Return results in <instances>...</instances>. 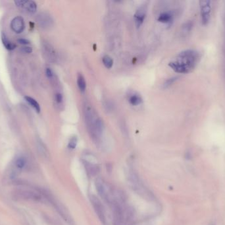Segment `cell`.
<instances>
[{
  "label": "cell",
  "instance_id": "cell-1",
  "mask_svg": "<svg viewBox=\"0 0 225 225\" xmlns=\"http://www.w3.org/2000/svg\"><path fill=\"white\" fill-rule=\"evenodd\" d=\"M200 59L198 51L186 50L181 51L169 63V66L176 73H187L192 71Z\"/></svg>",
  "mask_w": 225,
  "mask_h": 225
},
{
  "label": "cell",
  "instance_id": "cell-2",
  "mask_svg": "<svg viewBox=\"0 0 225 225\" xmlns=\"http://www.w3.org/2000/svg\"><path fill=\"white\" fill-rule=\"evenodd\" d=\"M95 184L98 194L110 206L111 208L120 203V202L126 201V198L123 192L115 188L105 180L100 178H97Z\"/></svg>",
  "mask_w": 225,
  "mask_h": 225
},
{
  "label": "cell",
  "instance_id": "cell-3",
  "mask_svg": "<svg viewBox=\"0 0 225 225\" xmlns=\"http://www.w3.org/2000/svg\"><path fill=\"white\" fill-rule=\"evenodd\" d=\"M84 116L88 132L91 137L96 142L99 141L104 132V123L91 105L86 104L84 107Z\"/></svg>",
  "mask_w": 225,
  "mask_h": 225
},
{
  "label": "cell",
  "instance_id": "cell-4",
  "mask_svg": "<svg viewBox=\"0 0 225 225\" xmlns=\"http://www.w3.org/2000/svg\"><path fill=\"white\" fill-rule=\"evenodd\" d=\"M113 215L114 225H130L134 219L132 209L124 202L111 208Z\"/></svg>",
  "mask_w": 225,
  "mask_h": 225
},
{
  "label": "cell",
  "instance_id": "cell-5",
  "mask_svg": "<svg viewBox=\"0 0 225 225\" xmlns=\"http://www.w3.org/2000/svg\"><path fill=\"white\" fill-rule=\"evenodd\" d=\"M127 180L128 184L134 191L143 198L152 199L153 198V194L149 191L147 187L144 186L142 180H140L138 175L132 169H129L127 172Z\"/></svg>",
  "mask_w": 225,
  "mask_h": 225
},
{
  "label": "cell",
  "instance_id": "cell-6",
  "mask_svg": "<svg viewBox=\"0 0 225 225\" xmlns=\"http://www.w3.org/2000/svg\"><path fill=\"white\" fill-rule=\"evenodd\" d=\"M13 197L16 200L30 201L38 202L42 200V196L36 191L25 190H16L13 192Z\"/></svg>",
  "mask_w": 225,
  "mask_h": 225
},
{
  "label": "cell",
  "instance_id": "cell-7",
  "mask_svg": "<svg viewBox=\"0 0 225 225\" xmlns=\"http://www.w3.org/2000/svg\"><path fill=\"white\" fill-rule=\"evenodd\" d=\"M90 200L93 206V209H94L96 215H97L98 218L100 219V220L103 224H106L105 211L104 206H103L101 202V201L94 195H91L90 196Z\"/></svg>",
  "mask_w": 225,
  "mask_h": 225
},
{
  "label": "cell",
  "instance_id": "cell-8",
  "mask_svg": "<svg viewBox=\"0 0 225 225\" xmlns=\"http://www.w3.org/2000/svg\"><path fill=\"white\" fill-rule=\"evenodd\" d=\"M210 1H200V9L201 21L203 25H207L210 19L211 11V6Z\"/></svg>",
  "mask_w": 225,
  "mask_h": 225
},
{
  "label": "cell",
  "instance_id": "cell-9",
  "mask_svg": "<svg viewBox=\"0 0 225 225\" xmlns=\"http://www.w3.org/2000/svg\"><path fill=\"white\" fill-rule=\"evenodd\" d=\"M15 3L18 7L23 9L29 13H34L37 10L36 3L30 0H18L15 1Z\"/></svg>",
  "mask_w": 225,
  "mask_h": 225
},
{
  "label": "cell",
  "instance_id": "cell-10",
  "mask_svg": "<svg viewBox=\"0 0 225 225\" xmlns=\"http://www.w3.org/2000/svg\"><path fill=\"white\" fill-rule=\"evenodd\" d=\"M146 13H147V8L146 6L140 7L136 11V12L135 13L134 18L136 26L137 27H140L143 24V22L146 17Z\"/></svg>",
  "mask_w": 225,
  "mask_h": 225
},
{
  "label": "cell",
  "instance_id": "cell-11",
  "mask_svg": "<svg viewBox=\"0 0 225 225\" xmlns=\"http://www.w3.org/2000/svg\"><path fill=\"white\" fill-rule=\"evenodd\" d=\"M24 19L21 17H16L11 22V29L17 34L21 33L25 29Z\"/></svg>",
  "mask_w": 225,
  "mask_h": 225
},
{
  "label": "cell",
  "instance_id": "cell-12",
  "mask_svg": "<svg viewBox=\"0 0 225 225\" xmlns=\"http://www.w3.org/2000/svg\"><path fill=\"white\" fill-rule=\"evenodd\" d=\"M38 22L42 27L49 28L53 25V20L48 14L41 13L38 15Z\"/></svg>",
  "mask_w": 225,
  "mask_h": 225
},
{
  "label": "cell",
  "instance_id": "cell-13",
  "mask_svg": "<svg viewBox=\"0 0 225 225\" xmlns=\"http://www.w3.org/2000/svg\"><path fill=\"white\" fill-rule=\"evenodd\" d=\"M84 167L86 168V170L89 175L95 176L99 172V166H98L97 164L90 162L88 161H84Z\"/></svg>",
  "mask_w": 225,
  "mask_h": 225
},
{
  "label": "cell",
  "instance_id": "cell-14",
  "mask_svg": "<svg viewBox=\"0 0 225 225\" xmlns=\"http://www.w3.org/2000/svg\"><path fill=\"white\" fill-rule=\"evenodd\" d=\"M44 48L45 50V54L47 55V58L51 61H54L56 59V54L53 47L50 44L46 43L44 46Z\"/></svg>",
  "mask_w": 225,
  "mask_h": 225
},
{
  "label": "cell",
  "instance_id": "cell-15",
  "mask_svg": "<svg viewBox=\"0 0 225 225\" xmlns=\"http://www.w3.org/2000/svg\"><path fill=\"white\" fill-rule=\"evenodd\" d=\"M173 17L172 14L168 12H164L160 14V15L158 17V21L163 23H166V24H170L172 22Z\"/></svg>",
  "mask_w": 225,
  "mask_h": 225
},
{
  "label": "cell",
  "instance_id": "cell-16",
  "mask_svg": "<svg viewBox=\"0 0 225 225\" xmlns=\"http://www.w3.org/2000/svg\"><path fill=\"white\" fill-rule=\"evenodd\" d=\"M77 85L80 91L82 92H85L86 88V83L85 78L81 73H79L77 76Z\"/></svg>",
  "mask_w": 225,
  "mask_h": 225
},
{
  "label": "cell",
  "instance_id": "cell-17",
  "mask_svg": "<svg viewBox=\"0 0 225 225\" xmlns=\"http://www.w3.org/2000/svg\"><path fill=\"white\" fill-rule=\"evenodd\" d=\"M130 104L132 106H138L142 102V98L138 94H132L128 98Z\"/></svg>",
  "mask_w": 225,
  "mask_h": 225
},
{
  "label": "cell",
  "instance_id": "cell-18",
  "mask_svg": "<svg viewBox=\"0 0 225 225\" xmlns=\"http://www.w3.org/2000/svg\"><path fill=\"white\" fill-rule=\"evenodd\" d=\"M25 99L32 108H33L38 112V113H39V112H40V104H38V102L36 100H34L33 98L30 97V96H25Z\"/></svg>",
  "mask_w": 225,
  "mask_h": 225
},
{
  "label": "cell",
  "instance_id": "cell-19",
  "mask_svg": "<svg viewBox=\"0 0 225 225\" xmlns=\"http://www.w3.org/2000/svg\"><path fill=\"white\" fill-rule=\"evenodd\" d=\"M2 40L3 44L4 45L5 47H6V49H7L9 50H13L15 48L16 46L13 43H11V41H9L6 37V36L3 34L2 35Z\"/></svg>",
  "mask_w": 225,
  "mask_h": 225
},
{
  "label": "cell",
  "instance_id": "cell-20",
  "mask_svg": "<svg viewBox=\"0 0 225 225\" xmlns=\"http://www.w3.org/2000/svg\"><path fill=\"white\" fill-rule=\"evenodd\" d=\"M103 63L104 65L107 69H111L112 67V65H113V60L108 55H105L102 58Z\"/></svg>",
  "mask_w": 225,
  "mask_h": 225
},
{
  "label": "cell",
  "instance_id": "cell-21",
  "mask_svg": "<svg viewBox=\"0 0 225 225\" xmlns=\"http://www.w3.org/2000/svg\"><path fill=\"white\" fill-rule=\"evenodd\" d=\"M26 160L24 157H20L17 158L15 161V166L18 169H22L25 167Z\"/></svg>",
  "mask_w": 225,
  "mask_h": 225
},
{
  "label": "cell",
  "instance_id": "cell-22",
  "mask_svg": "<svg viewBox=\"0 0 225 225\" xmlns=\"http://www.w3.org/2000/svg\"><path fill=\"white\" fill-rule=\"evenodd\" d=\"M77 137H73L71 139H70L69 141V147L70 149H74L75 147H77Z\"/></svg>",
  "mask_w": 225,
  "mask_h": 225
},
{
  "label": "cell",
  "instance_id": "cell-23",
  "mask_svg": "<svg viewBox=\"0 0 225 225\" xmlns=\"http://www.w3.org/2000/svg\"><path fill=\"white\" fill-rule=\"evenodd\" d=\"M39 151L40 153V154H41L42 156L43 157H48V151H47V149H45L44 145L42 144V143H40L39 145Z\"/></svg>",
  "mask_w": 225,
  "mask_h": 225
},
{
  "label": "cell",
  "instance_id": "cell-24",
  "mask_svg": "<svg viewBox=\"0 0 225 225\" xmlns=\"http://www.w3.org/2000/svg\"><path fill=\"white\" fill-rule=\"evenodd\" d=\"M55 100L56 101V102L58 103V104H60L63 102V95L60 92H57L55 94Z\"/></svg>",
  "mask_w": 225,
  "mask_h": 225
},
{
  "label": "cell",
  "instance_id": "cell-25",
  "mask_svg": "<svg viewBox=\"0 0 225 225\" xmlns=\"http://www.w3.org/2000/svg\"><path fill=\"white\" fill-rule=\"evenodd\" d=\"M45 73H46V76L48 77L49 79H52L53 77V76H54L53 72L50 68H46Z\"/></svg>",
  "mask_w": 225,
  "mask_h": 225
},
{
  "label": "cell",
  "instance_id": "cell-26",
  "mask_svg": "<svg viewBox=\"0 0 225 225\" xmlns=\"http://www.w3.org/2000/svg\"><path fill=\"white\" fill-rule=\"evenodd\" d=\"M21 51L24 53L30 54L32 52V48H30V47L26 46V47H22V48H21Z\"/></svg>",
  "mask_w": 225,
  "mask_h": 225
},
{
  "label": "cell",
  "instance_id": "cell-27",
  "mask_svg": "<svg viewBox=\"0 0 225 225\" xmlns=\"http://www.w3.org/2000/svg\"><path fill=\"white\" fill-rule=\"evenodd\" d=\"M17 42L18 43H20V44H23V45H27V44H29L30 43V42L29 40H27L26 39H18L17 40Z\"/></svg>",
  "mask_w": 225,
  "mask_h": 225
},
{
  "label": "cell",
  "instance_id": "cell-28",
  "mask_svg": "<svg viewBox=\"0 0 225 225\" xmlns=\"http://www.w3.org/2000/svg\"><path fill=\"white\" fill-rule=\"evenodd\" d=\"M175 81V79H168V80L166 81V83H165V87H167V86H169L172 83V82H174Z\"/></svg>",
  "mask_w": 225,
  "mask_h": 225
}]
</instances>
